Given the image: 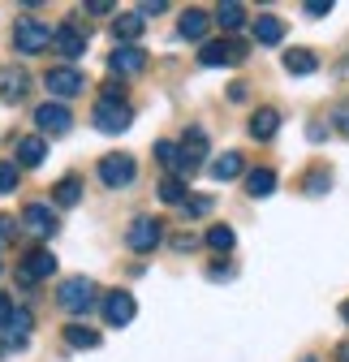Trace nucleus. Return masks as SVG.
Returning <instances> with one entry per match:
<instances>
[{"label": "nucleus", "instance_id": "28", "mask_svg": "<svg viewBox=\"0 0 349 362\" xmlns=\"http://www.w3.org/2000/svg\"><path fill=\"white\" fill-rule=\"evenodd\" d=\"M233 242H237V233L229 229V224H211V229H207V246L211 250L225 255V250H233Z\"/></svg>", "mask_w": 349, "mask_h": 362}, {"label": "nucleus", "instance_id": "29", "mask_svg": "<svg viewBox=\"0 0 349 362\" xmlns=\"http://www.w3.org/2000/svg\"><path fill=\"white\" fill-rule=\"evenodd\" d=\"M160 199L172 203V207H182V203H186V181H182V177H164V181H160Z\"/></svg>", "mask_w": 349, "mask_h": 362}, {"label": "nucleus", "instance_id": "12", "mask_svg": "<svg viewBox=\"0 0 349 362\" xmlns=\"http://www.w3.org/2000/svg\"><path fill=\"white\" fill-rule=\"evenodd\" d=\"M22 229L35 233V238H52V233H57V216H52V207H48V203H30V207L22 211Z\"/></svg>", "mask_w": 349, "mask_h": 362}, {"label": "nucleus", "instance_id": "19", "mask_svg": "<svg viewBox=\"0 0 349 362\" xmlns=\"http://www.w3.org/2000/svg\"><path fill=\"white\" fill-rule=\"evenodd\" d=\"M246 194H250V199H268V194H276V173H272V168H254V173H246Z\"/></svg>", "mask_w": 349, "mask_h": 362}, {"label": "nucleus", "instance_id": "8", "mask_svg": "<svg viewBox=\"0 0 349 362\" xmlns=\"http://www.w3.org/2000/svg\"><path fill=\"white\" fill-rule=\"evenodd\" d=\"M57 272V259H52V250H30L22 263H18V285H39V281H48Z\"/></svg>", "mask_w": 349, "mask_h": 362}, {"label": "nucleus", "instance_id": "11", "mask_svg": "<svg viewBox=\"0 0 349 362\" xmlns=\"http://www.w3.org/2000/svg\"><path fill=\"white\" fill-rule=\"evenodd\" d=\"M134 310H138V302H134V293H125V289H117V293L104 298V320H108V328H125L129 320H134Z\"/></svg>", "mask_w": 349, "mask_h": 362}, {"label": "nucleus", "instance_id": "7", "mask_svg": "<svg viewBox=\"0 0 349 362\" xmlns=\"http://www.w3.org/2000/svg\"><path fill=\"white\" fill-rule=\"evenodd\" d=\"M43 86H48V95L69 100V95H78V90L86 86V78H82L73 65H52L48 74H43Z\"/></svg>", "mask_w": 349, "mask_h": 362}, {"label": "nucleus", "instance_id": "30", "mask_svg": "<svg viewBox=\"0 0 349 362\" xmlns=\"http://www.w3.org/2000/svg\"><path fill=\"white\" fill-rule=\"evenodd\" d=\"M18 190V164L0 160V194H13Z\"/></svg>", "mask_w": 349, "mask_h": 362}, {"label": "nucleus", "instance_id": "15", "mask_svg": "<svg viewBox=\"0 0 349 362\" xmlns=\"http://www.w3.org/2000/svg\"><path fill=\"white\" fill-rule=\"evenodd\" d=\"M147 65V52L138 48V43H134V48H117L112 57H108V69L112 74H121V78H129V74H138Z\"/></svg>", "mask_w": 349, "mask_h": 362}, {"label": "nucleus", "instance_id": "37", "mask_svg": "<svg viewBox=\"0 0 349 362\" xmlns=\"http://www.w3.org/2000/svg\"><path fill=\"white\" fill-rule=\"evenodd\" d=\"M199 246V238L194 233H182V238H172V250H194Z\"/></svg>", "mask_w": 349, "mask_h": 362}, {"label": "nucleus", "instance_id": "9", "mask_svg": "<svg viewBox=\"0 0 349 362\" xmlns=\"http://www.w3.org/2000/svg\"><path fill=\"white\" fill-rule=\"evenodd\" d=\"M35 125H39V134H52V139H61V134H69L73 117H69V108H65L61 100H48V104L35 108Z\"/></svg>", "mask_w": 349, "mask_h": 362}, {"label": "nucleus", "instance_id": "36", "mask_svg": "<svg viewBox=\"0 0 349 362\" xmlns=\"http://www.w3.org/2000/svg\"><path fill=\"white\" fill-rule=\"evenodd\" d=\"M332 121H336V129H341V134H345V139H349V104H341Z\"/></svg>", "mask_w": 349, "mask_h": 362}, {"label": "nucleus", "instance_id": "25", "mask_svg": "<svg viewBox=\"0 0 349 362\" xmlns=\"http://www.w3.org/2000/svg\"><path fill=\"white\" fill-rule=\"evenodd\" d=\"M52 199H57L61 207H78V199H82V181H78V177H61L57 190H52Z\"/></svg>", "mask_w": 349, "mask_h": 362}, {"label": "nucleus", "instance_id": "27", "mask_svg": "<svg viewBox=\"0 0 349 362\" xmlns=\"http://www.w3.org/2000/svg\"><path fill=\"white\" fill-rule=\"evenodd\" d=\"M155 160H160V164H164V168H168L172 177L182 173V147H177V143H168V139H160V143H155Z\"/></svg>", "mask_w": 349, "mask_h": 362}, {"label": "nucleus", "instance_id": "17", "mask_svg": "<svg viewBox=\"0 0 349 362\" xmlns=\"http://www.w3.org/2000/svg\"><path fill=\"white\" fill-rule=\"evenodd\" d=\"M43 156H48V143H43L39 134H26V139H18V168H39Z\"/></svg>", "mask_w": 349, "mask_h": 362}, {"label": "nucleus", "instance_id": "2", "mask_svg": "<svg viewBox=\"0 0 349 362\" xmlns=\"http://www.w3.org/2000/svg\"><path fill=\"white\" fill-rule=\"evenodd\" d=\"M57 302H61V310H69V315H86V310L95 306V281H86V276H69V281H61Z\"/></svg>", "mask_w": 349, "mask_h": 362}, {"label": "nucleus", "instance_id": "18", "mask_svg": "<svg viewBox=\"0 0 349 362\" xmlns=\"http://www.w3.org/2000/svg\"><path fill=\"white\" fill-rule=\"evenodd\" d=\"M276 129H280V112H276V108H259V112L250 117V139H259V143L276 139Z\"/></svg>", "mask_w": 349, "mask_h": 362}, {"label": "nucleus", "instance_id": "1", "mask_svg": "<svg viewBox=\"0 0 349 362\" xmlns=\"http://www.w3.org/2000/svg\"><path fill=\"white\" fill-rule=\"evenodd\" d=\"M52 26L48 22H39V18H18V26H13V48L22 52V57H35V52H43V48H52Z\"/></svg>", "mask_w": 349, "mask_h": 362}, {"label": "nucleus", "instance_id": "10", "mask_svg": "<svg viewBox=\"0 0 349 362\" xmlns=\"http://www.w3.org/2000/svg\"><path fill=\"white\" fill-rule=\"evenodd\" d=\"M30 90V74L22 65H5L0 69V104H22Z\"/></svg>", "mask_w": 349, "mask_h": 362}, {"label": "nucleus", "instance_id": "16", "mask_svg": "<svg viewBox=\"0 0 349 362\" xmlns=\"http://www.w3.org/2000/svg\"><path fill=\"white\" fill-rule=\"evenodd\" d=\"M143 26H147V18H143V13H121V18L112 22V35H117V48H134V39L143 35Z\"/></svg>", "mask_w": 349, "mask_h": 362}, {"label": "nucleus", "instance_id": "31", "mask_svg": "<svg viewBox=\"0 0 349 362\" xmlns=\"http://www.w3.org/2000/svg\"><path fill=\"white\" fill-rule=\"evenodd\" d=\"M13 315H18V306H13V298H9V293H0V332H5V328L13 324Z\"/></svg>", "mask_w": 349, "mask_h": 362}, {"label": "nucleus", "instance_id": "32", "mask_svg": "<svg viewBox=\"0 0 349 362\" xmlns=\"http://www.w3.org/2000/svg\"><path fill=\"white\" fill-rule=\"evenodd\" d=\"M328 186H332V177H328V173H311V177H307V194H324Z\"/></svg>", "mask_w": 349, "mask_h": 362}, {"label": "nucleus", "instance_id": "20", "mask_svg": "<svg viewBox=\"0 0 349 362\" xmlns=\"http://www.w3.org/2000/svg\"><path fill=\"white\" fill-rule=\"evenodd\" d=\"M211 22H215L211 13H203V9H186V13H182V39H194V43H199V39L207 35Z\"/></svg>", "mask_w": 349, "mask_h": 362}, {"label": "nucleus", "instance_id": "34", "mask_svg": "<svg viewBox=\"0 0 349 362\" xmlns=\"http://www.w3.org/2000/svg\"><path fill=\"white\" fill-rule=\"evenodd\" d=\"M182 211H186V216H207V211H211V199H186Z\"/></svg>", "mask_w": 349, "mask_h": 362}, {"label": "nucleus", "instance_id": "40", "mask_svg": "<svg viewBox=\"0 0 349 362\" xmlns=\"http://www.w3.org/2000/svg\"><path fill=\"white\" fill-rule=\"evenodd\" d=\"M341 320H345V324H349V302H341Z\"/></svg>", "mask_w": 349, "mask_h": 362}, {"label": "nucleus", "instance_id": "22", "mask_svg": "<svg viewBox=\"0 0 349 362\" xmlns=\"http://www.w3.org/2000/svg\"><path fill=\"white\" fill-rule=\"evenodd\" d=\"M215 26H220V30H242L246 26V9L237 5V0H229V5H220V9H215Z\"/></svg>", "mask_w": 349, "mask_h": 362}, {"label": "nucleus", "instance_id": "23", "mask_svg": "<svg viewBox=\"0 0 349 362\" xmlns=\"http://www.w3.org/2000/svg\"><path fill=\"white\" fill-rule=\"evenodd\" d=\"M254 39H259V43H280V39H285V22L272 18V13L254 18Z\"/></svg>", "mask_w": 349, "mask_h": 362}, {"label": "nucleus", "instance_id": "13", "mask_svg": "<svg viewBox=\"0 0 349 362\" xmlns=\"http://www.w3.org/2000/svg\"><path fill=\"white\" fill-rule=\"evenodd\" d=\"M52 48H57L65 61H78V57L86 52V35H82L78 26L65 22V26H57V35H52Z\"/></svg>", "mask_w": 349, "mask_h": 362}, {"label": "nucleus", "instance_id": "26", "mask_svg": "<svg viewBox=\"0 0 349 362\" xmlns=\"http://www.w3.org/2000/svg\"><path fill=\"white\" fill-rule=\"evenodd\" d=\"M65 341H69L73 349H95V345H100V332L86 328V324H69V328H65Z\"/></svg>", "mask_w": 349, "mask_h": 362}, {"label": "nucleus", "instance_id": "38", "mask_svg": "<svg viewBox=\"0 0 349 362\" xmlns=\"http://www.w3.org/2000/svg\"><path fill=\"white\" fill-rule=\"evenodd\" d=\"M168 5H164V0H143V5H138V13L147 18V13H164Z\"/></svg>", "mask_w": 349, "mask_h": 362}, {"label": "nucleus", "instance_id": "41", "mask_svg": "<svg viewBox=\"0 0 349 362\" xmlns=\"http://www.w3.org/2000/svg\"><path fill=\"white\" fill-rule=\"evenodd\" d=\"M302 362H319V358H302Z\"/></svg>", "mask_w": 349, "mask_h": 362}, {"label": "nucleus", "instance_id": "24", "mask_svg": "<svg viewBox=\"0 0 349 362\" xmlns=\"http://www.w3.org/2000/svg\"><path fill=\"white\" fill-rule=\"evenodd\" d=\"M211 177H215V181H233V177H242V156H237V151H225L220 160H211Z\"/></svg>", "mask_w": 349, "mask_h": 362}, {"label": "nucleus", "instance_id": "5", "mask_svg": "<svg viewBox=\"0 0 349 362\" xmlns=\"http://www.w3.org/2000/svg\"><path fill=\"white\" fill-rule=\"evenodd\" d=\"M138 177V164H134V156H104L100 160V181L108 190H121V186H129V181Z\"/></svg>", "mask_w": 349, "mask_h": 362}, {"label": "nucleus", "instance_id": "35", "mask_svg": "<svg viewBox=\"0 0 349 362\" xmlns=\"http://www.w3.org/2000/svg\"><path fill=\"white\" fill-rule=\"evenodd\" d=\"M13 229H18V220H13V216H0V246L13 238Z\"/></svg>", "mask_w": 349, "mask_h": 362}, {"label": "nucleus", "instance_id": "39", "mask_svg": "<svg viewBox=\"0 0 349 362\" xmlns=\"http://www.w3.org/2000/svg\"><path fill=\"white\" fill-rule=\"evenodd\" d=\"M86 9H91V13H112V5H108V0H91Z\"/></svg>", "mask_w": 349, "mask_h": 362}, {"label": "nucleus", "instance_id": "4", "mask_svg": "<svg viewBox=\"0 0 349 362\" xmlns=\"http://www.w3.org/2000/svg\"><path fill=\"white\" fill-rule=\"evenodd\" d=\"M160 238H164V229H160V220H151V216H138V220L125 229V246L134 250V255L155 250V246H160Z\"/></svg>", "mask_w": 349, "mask_h": 362}, {"label": "nucleus", "instance_id": "21", "mask_svg": "<svg viewBox=\"0 0 349 362\" xmlns=\"http://www.w3.org/2000/svg\"><path fill=\"white\" fill-rule=\"evenodd\" d=\"M285 69L297 74V78H302V74H315V69H319V57H315L311 48H293V52H285Z\"/></svg>", "mask_w": 349, "mask_h": 362}, {"label": "nucleus", "instance_id": "14", "mask_svg": "<svg viewBox=\"0 0 349 362\" xmlns=\"http://www.w3.org/2000/svg\"><path fill=\"white\" fill-rule=\"evenodd\" d=\"M207 156V134L203 129H186V139H182V173H199Z\"/></svg>", "mask_w": 349, "mask_h": 362}, {"label": "nucleus", "instance_id": "3", "mask_svg": "<svg viewBox=\"0 0 349 362\" xmlns=\"http://www.w3.org/2000/svg\"><path fill=\"white\" fill-rule=\"evenodd\" d=\"M91 121H95V129H100V134H121V129H129L134 112H129V104L100 100V104H95V112H91Z\"/></svg>", "mask_w": 349, "mask_h": 362}, {"label": "nucleus", "instance_id": "33", "mask_svg": "<svg viewBox=\"0 0 349 362\" xmlns=\"http://www.w3.org/2000/svg\"><path fill=\"white\" fill-rule=\"evenodd\" d=\"M302 13H307V18H324V13H332V0H307Z\"/></svg>", "mask_w": 349, "mask_h": 362}, {"label": "nucleus", "instance_id": "6", "mask_svg": "<svg viewBox=\"0 0 349 362\" xmlns=\"http://www.w3.org/2000/svg\"><path fill=\"white\" fill-rule=\"evenodd\" d=\"M199 61H203L207 69H215V65H237V61H246V43H242V39H215V43H203Z\"/></svg>", "mask_w": 349, "mask_h": 362}]
</instances>
